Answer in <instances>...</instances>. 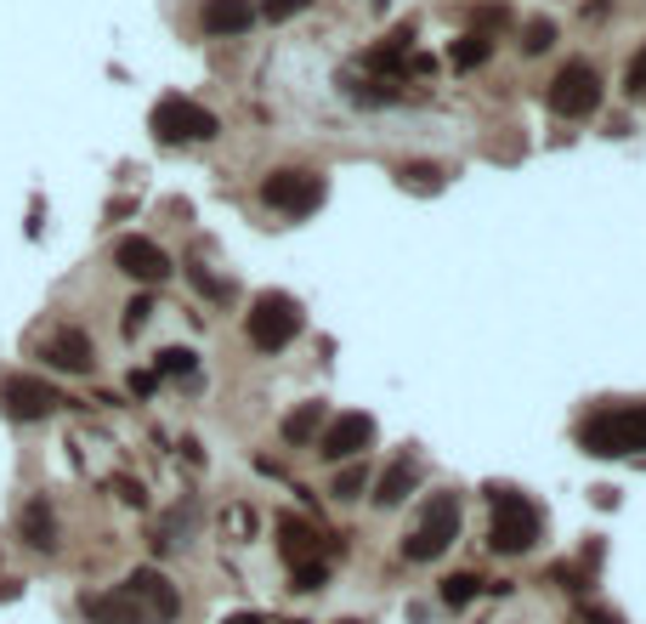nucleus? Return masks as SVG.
I'll return each mask as SVG.
<instances>
[{
  "mask_svg": "<svg viewBox=\"0 0 646 624\" xmlns=\"http://www.w3.org/2000/svg\"><path fill=\"white\" fill-rule=\"evenodd\" d=\"M578 449L595 454V460H624V454H640L646 449V403H629V409H602L578 426Z\"/></svg>",
  "mask_w": 646,
  "mask_h": 624,
  "instance_id": "1",
  "label": "nucleus"
},
{
  "mask_svg": "<svg viewBox=\"0 0 646 624\" xmlns=\"http://www.w3.org/2000/svg\"><path fill=\"white\" fill-rule=\"evenodd\" d=\"M488 505H493L488 545L500 551V556H522V551H533V545H539L544 516H539V505H533V500H522L516 489H493V494H488Z\"/></svg>",
  "mask_w": 646,
  "mask_h": 624,
  "instance_id": "2",
  "label": "nucleus"
},
{
  "mask_svg": "<svg viewBox=\"0 0 646 624\" xmlns=\"http://www.w3.org/2000/svg\"><path fill=\"white\" fill-rule=\"evenodd\" d=\"M147 125H154V136L165 142V149H182V142H211L222 131V120L205 103H187V98H160L154 114H147Z\"/></svg>",
  "mask_w": 646,
  "mask_h": 624,
  "instance_id": "3",
  "label": "nucleus"
},
{
  "mask_svg": "<svg viewBox=\"0 0 646 624\" xmlns=\"http://www.w3.org/2000/svg\"><path fill=\"white\" fill-rule=\"evenodd\" d=\"M244 329H250V341H256L262 352H278V347H289L295 335H301V301L284 296V290H267V296L250 301V318H244Z\"/></svg>",
  "mask_w": 646,
  "mask_h": 624,
  "instance_id": "4",
  "label": "nucleus"
},
{
  "mask_svg": "<svg viewBox=\"0 0 646 624\" xmlns=\"http://www.w3.org/2000/svg\"><path fill=\"white\" fill-rule=\"evenodd\" d=\"M460 540V494H437L431 505H425V516H420V528L403 540V556L409 562H431V556H442Z\"/></svg>",
  "mask_w": 646,
  "mask_h": 624,
  "instance_id": "5",
  "label": "nucleus"
},
{
  "mask_svg": "<svg viewBox=\"0 0 646 624\" xmlns=\"http://www.w3.org/2000/svg\"><path fill=\"white\" fill-rule=\"evenodd\" d=\"M120 591H125V602H131V618H136V624H171V618L182 613V596H176V585L165 580L160 567H136Z\"/></svg>",
  "mask_w": 646,
  "mask_h": 624,
  "instance_id": "6",
  "label": "nucleus"
},
{
  "mask_svg": "<svg viewBox=\"0 0 646 624\" xmlns=\"http://www.w3.org/2000/svg\"><path fill=\"white\" fill-rule=\"evenodd\" d=\"M595 109H602V74H595L589 63L556 69V80H551V114H562V120H589Z\"/></svg>",
  "mask_w": 646,
  "mask_h": 624,
  "instance_id": "7",
  "label": "nucleus"
},
{
  "mask_svg": "<svg viewBox=\"0 0 646 624\" xmlns=\"http://www.w3.org/2000/svg\"><path fill=\"white\" fill-rule=\"evenodd\" d=\"M0 409H7V420H45V415H58L63 409V392L52 387V380H40V375H7L0 380Z\"/></svg>",
  "mask_w": 646,
  "mask_h": 624,
  "instance_id": "8",
  "label": "nucleus"
},
{
  "mask_svg": "<svg viewBox=\"0 0 646 624\" xmlns=\"http://www.w3.org/2000/svg\"><path fill=\"white\" fill-rule=\"evenodd\" d=\"M262 200L273 211H284V216H312L324 205V176H312V171H273L262 182Z\"/></svg>",
  "mask_w": 646,
  "mask_h": 624,
  "instance_id": "9",
  "label": "nucleus"
},
{
  "mask_svg": "<svg viewBox=\"0 0 646 624\" xmlns=\"http://www.w3.org/2000/svg\"><path fill=\"white\" fill-rule=\"evenodd\" d=\"M369 443H375V420L358 415V409H346L340 420H329V426L318 431V454L335 460V466H340V460H358Z\"/></svg>",
  "mask_w": 646,
  "mask_h": 624,
  "instance_id": "10",
  "label": "nucleus"
},
{
  "mask_svg": "<svg viewBox=\"0 0 646 624\" xmlns=\"http://www.w3.org/2000/svg\"><path fill=\"white\" fill-rule=\"evenodd\" d=\"M114 262H120V273H131L136 284H165V278H171V256L154 245V238H120Z\"/></svg>",
  "mask_w": 646,
  "mask_h": 624,
  "instance_id": "11",
  "label": "nucleus"
},
{
  "mask_svg": "<svg viewBox=\"0 0 646 624\" xmlns=\"http://www.w3.org/2000/svg\"><path fill=\"white\" fill-rule=\"evenodd\" d=\"M40 358L52 369H63V375H91L96 369V352H91V335L85 329H58L52 341L40 347Z\"/></svg>",
  "mask_w": 646,
  "mask_h": 624,
  "instance_id": "12",
  "label": "nucleus"
},
{
  "mask_svg": "<svg viewBox=\"0 0 646 624\" xmlns=\"http://www.w3.org/2000/svg\"><path fill=\"white\" fill-rule=\"evenodd\" d=\"M278 551H284L289 567H295V562H318L324 540H318V528H312V522H301V516H278Z\"/></svg>",
  "mask_w": 646,
  "mask_h": 624,
  "instance_id": "13",
  "label": "nucleus"
},
{
  "mask_svg": "<svg viewBox=\"0 0 646 624\" xmlns=\"http://www.w3.org/2000/svg\"><path fill=\"white\" fill-rule=\"evenodd\" d=\"M198 23H205V34H244L256 23V7L250 0H205Z\"/></svg>",
  "mask_w": 646,
  "mask_h": 624,
  "instance_id": "14",
  "label": "nucleus"
},
{
  "mask_svg": "<svg viewBox=\"0 0 646 624\" xmlns=\"http://www.w3.org/2000/svg\"><path fill=\"white\" fill-rule=\"evenodd\" d=\"M414 489H420V460L403 454V460H391V471L375 483V505H403Z\"/></svg>",
  "mask_w": 646,
  "mask_h": 624,
  "instance_id": "15",
  "label": "nucleus"
},
{
  "mask_svg": "<svg viewBox=\"0 0 646 624\" xmlns=\"http://www.w3.org/2000/svg\"><path fill=\"white\" fill-rule=\"evenodd\" d=\"M18 528H23V540L34 551H45V556L58 551V516H52V505H45V500H29L23 516H18Z\"/></svg>",
  "mask_w": 646,
  "mask_h": 624,
  "instance_id": "16",
  "label": "nucleus"
},
{
  "mask_svg": "<svg viewBox=\"0 0 646 624\" xmlns=\"http://www.w3.org/2000/svg\"><path fill=\"white\" fill-rule=\"evenodd\" d=\"M284 443L289 449H301V443H312L318 438V431H324V403H301V409H295V415H284Z\"/></svg>",
  "mask_w": 646,
  "mask_h": 624,
  "instance_id": "17",
  "label": "nucleus"
},
{
  "mask_svg": "<svg viewBox=\"0 0 646 624\" xmlns=\"http://www.w3.org/2000/svg\"><path fill=\"white\" fill-rule=\"evenodd\" d=\"M595 562H602V545L589 540L578 562H556V567H551V580H556L562 591H589V573H595Z\"/></svg>",
  "mask_w": 646,
  "mask_h": 624,
  "instance_id": "18",
  "label": "nucleus"
},
{
  "mask_svg": "<svg viewBox=\"0 0 646 624\" xmlns=\"http://www.w3.org/2000/svg\"><path fill=\"white\" fill-rule=\"evenodd\" d=\"M80 607H85V618H91V624H136V618H131V602H125V591L85 596Z\"/></svg>",
  "mask_w": 646,
  "mask_h": 624,
  "instance_id": "19",
  "label": "nucleus"
},
{
  "mask_svg": "<svg viewBox=\"0 0 646 624\" xmlns=\"http://www.w3.org/2000/svg\"><path fill=\"white\" fill-rule=\"evenodd\" d=\"M488 52H493V40L482 29H471L454 40V69H476V63H488Z\"/></svg>",
  "mask_w": 646,
  "mask_h": 624,
  "instance_id": "20",
  "label": "nucleus"
},
{
  "mask_svg": "<svg viewBox=\"0 0 646 624\" xmlns=\"http://www.w3.org/2000/svg\"><path fill=\"white\" fill-rule=\"evenodd\" d=\"M551 45H556V23H551V18H533V23L522 29V52H527V58H544Z\"/></svg>",
  "mask_w": 646,
  "mask_h": 624,
  "instance_id": "21",
  "label": "nucleus"
},
{
  "mask_svg": "<svg viewBox=\"0 0 646 624\" xmlns=\"http://www.w3.org/2000/svg\"><path fill=\"white\" fill-rule=\"evenodd\" d=\"M476 591H482L476 573H449V580H442V602H449V607H465Z\"/></svg>",
  "mask_w": 646,
  "mask_h": 624,
  "instance_id": "22",
  "label": "nucleus"
},
{
  "mask_svg": "<svg viewBox=\"0 0 646 624\" xmlns=\"http://www.w3.org/2000/svg\"><path fill=\"white\" fill-rule=\"evenodd\" d=\"M289 573H295V580H289V591H307V596L329 585V567H324V562H295Z\"/></svg>",
  "mask_w": 646,
  "mask_h": 624,
  "instance_id": "23",
  "label": "nucleus"
},
{
  "mask_svg": "<svg viewBox=\"0 0 646 624\" xmlns=\"http://www.w3.org/2000/svg\"><path fill=\"white\" fill-rule=\"evenodd\" d=\"M193 369H198V358H193L187 347H165V352H160V375H176V380H187Z\"/></svg>",
  "mask_w": 646,
  "mask_h": 624,
  "instance_id": "24",
  "label": "nucleus"
},
{
  "mask_svg": "<svg viewBox=\"0 0 646 624\" xmlns=\"http://www.w3.org/2000/svg\"><path fill=\"white\" fill-rule=\"evenodd\" d=\"M363 483H369V477H363V466H346V471H335V500H358L363 494Z\"/></svg>",
  "mask_w": 646,
  "mask_h": 624,
  "instance_id": "25",
  "label": "nucleus"
},
{
  "mask_svg": "<svg viewBox=\"0 0 646 624\" xmlns=\"http://www.w3.org/2000/svg\"><path fill=\"white\" fill-rule=\"evenodd\" d=\"M312 7V0H262V18L267 23H289L295 12H307Z\"/></svg>",
  "mask_w": 646,
  "mask_h": 624,
  "instance_id": "26",
  "label": "nucleus"
},
{
  "mask_svg": "<svg viewBox=\"0 0 646 624\" xmlns=\"http://www.w3.org/2000/svg\"><path fill=\"white\" fill-rule=\"evenodd\" d=\"M624 85H629V98H646V45L629 58V74H624Z\"/></svg>",
  "mask_w": 646,
  "mask_h": 624,
  "instance_id": "27",
  "label": "nucleus"
},
{
  "mask_svg": "<svg viewBox=\"0 0 646 624\" xmlns=\"http://www.w3.org/2000/svg\"><path fill=\"white\" fill-rule=\"evenodd\" d=\"M227 534H238V540L256 534V511H250V505H233V511H227Z\"/></svg>",
  "mask_w": 646,
  "mask_h": 624,
  "instance_id": "28",
  "label": "nucleus"
},
{
  "mask_svg": "<svg viewBox=\"0 0 646 624\" xmlns=\"http://www.w3.org/2000/svg\"><path fill=\"white\" fill-rule=\"evenodd\" d=\"M147 313H154V301H147V296H136V301L125 307V335H136V329L147 324Z\"/></svg>",
  "mask_w": 646,
  "mask_h": 624,
  "instance_id": "29",
  "label": "nucleus"
},
{
  "mask_svg": "<svg viewBox=\"0 0 646 624\" xmlns=\"http://www.w3.org/2000/svg\"><path fill=\"white\" fill-rule=\"evenodd\" d=\"M578 624H624V618H618L613 607H595V602H584V607H578Z\"/></svg>",
  "mask_w": 646,
  "mask_h": 624,
  "instance_id": "30",
  "label": "nucleus"
},
{
  "mask_svg": "<svg viewBox=\"0 0 646 624\" xmlns=\"http://www.w3.org/2000/svg\"><path fill=\"white\" fill-rule=\"evenodd\" d=\"M154 387H160V375H131V392H136V398H147Z\"/></svg>",
  "mask_w": 646,
  "mask_h": 624,
  "instance_id": "31",
  "label": "nucleus"
},
{
  "mask_svg": "<svg viewBox=\"0 0 646 624\" xmlns=\"http://www.w3.org/2000/svg\"><path fill=\"white\" fill-rule=\"evenodd\" d=\"M222 624H267V613H227Z\"/></svg>",
  "mask_w": 646,
  "mask_h": 624,
  "instance_id": "32",
  "label": "nucleus"
}]
</instances>
